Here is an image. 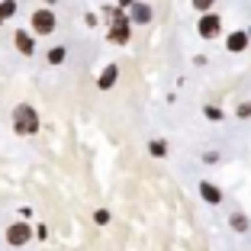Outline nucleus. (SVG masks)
I'll list each match as a JSON object with an SVG mask.
<instances>
[{
    "instance_id": "12",
    "label": "nucleus",
    "mask_w": 251,
    "mask_h": 251,
    "mask_svg": "<svg viewBox=\"0 0 251 251\" xmlns=\"http://www.w3.org/2000/svg\"><path fill=\"white\" fill-rule=\"evenodd\" d=\"M229 229H232V232H238V235H245V232L251 229V219H248V213H242V209L229 213Z\"/></svg>"
},
{
    "instance_id": "16",
    "label": "nucleus",
    "mask_w": 251,
    "mask_h": 251,
    "mask_svg": "<svg viewBox=\"0 0 251 251\" xmlns=\"http://www.w3.org/2000/svg\"><path fill=\"white\" fill-rule=\"evenodd\" d=\"M190 7L197 10V13H206V10L216 7V0H190Z\"/></svg>"
},
{
    "instance_id": "8",
    "label": "nucleus",
    "mask_w": 251,
    "mask_h": 251,
    "mask_svg": "<svg viewBox=\"0 0 251 251\" xmlns=\"http://www.w3.org/2000/svg\"><path fill=\"white\" fill-rule=\"evenodd\" d=\"M13 49L23 58H32V55H36V36H32L29 29H16L13 32Z\"/></svg>"
},
{
    "instance_id": "19",
    "label": "nucleus",
    "mask_w": 251,
    "mask_h": 251,
    "mask_svg": "<svg viewBox=\"0 0 251 251\" xmlns=\"http://www.w3.org/2000/svg\"><path fill=\"white\" fill-rule=\"evenodd\" d=\"M32 238H49V229H45V226H36V229H32Z\"/></svg>"
},
{
    "instance_id": "21",
    "label": "nucleus",
    "mask_w": 251,
    "mask_h": 251,
    "mask_svg": "<svg viewBox=\"0 0 251 251\" xmlns=\"http://www.w3.org/2000/svg\"><path fill=\"white\" fill-rule=\"evenodd\" d=\"M84 23H87L90 29H94V26H97V13H87V16H84Z\"/></svg>"
},
{
    "instance_id": "20",
    "label": "nucleus",
    "mask_w": 251,
    "mask_h": 251,
    "mask_svg": "<svg viewBox=\"0 0 251 251\" xmlns=\"http://www.w3.org/2000/svg\"><path fill=\"white\" fill-rule=\"evenodd\" d=\"M203 161H206V164H216V161H219V151H206V155H203Z\"/></svg>"
},
{
    "instance_id": "7",
    "label": "nucleus",
    "mask_w": 251,
    "mask_h": 251,
    "mask_svg": "<svg viewBox=\"0 0 251 251\" xmlns=\"http://www.w3.org/2000/svg\"><path fill=\"white\" fill-rule=\"evenodd\" d=\"M197 193H200V200H203L206 206H219L222 200H226L222 187H219V184H213V180H200V184H197Z\"/></svg>"
},
{
    "instance_id": "1",
    "label": "nucleus",
    "mask_w": 251,
    "mask_h": 251,
    "mask_svg": "<svg viewBox=\"0 0 251 251\" xmlns=\"http://www.w3.org/2000/svg\"><path fill=\"white\" fill-rule=\"evenodd\" d=\"M10 119H13V132L20 135V139H32V135L42 129L39 110H36L32 103H16L13 113H10Z\"/></svg>"
},
{
    "instance_id": "14",
    "label": "nucleus",
    "mask_w": 251,
    "mask_h": 251,
    "mask_svg": "<svg viewBox=\"0 0 251 251\" xmlns=\"http://www.w3.org/2000/svg\"><path fill=\"white\" fill-rule=\"evenodd\" d=\"M16 10H20L16 0H0V20H3V23H7L10 16H16Z\"/></svg>"
},
{
    "instance_id": "13",
    "label": "nucleus",
    "mask_w": 251,
    "mask_h": 251,
    "mask_svg": "<svg viewBox=\"0 0 251 251\" xmlns=\"http://www.w3.org/2000/svg\"><path fill=\"white\" fill-rule=\"evenodd\" d=\"M145 151H148L151 158H158V161H161V158H168V155H171V145H168V139H148Z\"/></svg>"
},
{
    "instance_id": "18",
    "label": "nucleus",
    "mask_w": 251,
    "mask_h": 251,
    "mask_svg": "<svg viewBox=\"0 0 251 251\" xmlns=\"http://www.w3.org/2000/svg\"><path fill=\"white\" fill-rule=\"evenodd\" d=\"M235 116H238V119H251V103H238Z\"/></svg>"
},
{
    "instance_id": "3",
    "label": "nucleus",
    "mask_w": 251,
    "mask_h": 251,
    "mask_svg": "<svg viewBox=\"0 0 251 251\" xmlns=\"http://www.w3.org/2000/svg\"><path fill=\"white\" fill-rule=\"evenodd\" d=\"M3 242H7L10 248H26V245L32 242V226H29L26 219L10 222L7 229H3Z\"/></svg>"
},
{
    "instance_id": "17",
    "label": "nucleus",
    "mask_w": 251,
    "mask_h": 251,
    "mask_svg": "<svg viewBox=\"0 0 251 251\" xmlns=\"http://www.w3.org/2000/svg\"><path fill=\"white\" fill-rule=\"evenodd\" d=\"M94 222H97V226H110V209H97Z\"/></svg>"
},
{
    "instance_id": "22",
    "label": "nucleus",
    "mask_w": 251,
    "mask_h": 251,
    "mask_svg": "<svg viewBox=\"0 0 251 251\" xmlns=\"http://www.w3.org/2000/svg\"><path fill=\"white\" fill-rule=\"evenodd\" d=\"M132 3H135V0H116V7H119V10H129Z\"/></svg>"
},
{
    "instance_id": "24",
    "label": "nucleus",
    "mask_w": 251,
    "mask_h": 251,
    "mask_svg": "<svg viewBox=\"0 0 251 251\" xmlns=\"http://www.w3.org/2000/svg\"><path fill=\"white\" fill-rule=\"evenodd\" d=\"M245 32H248V39H251V26H248V29H245Z\"/></svg>"
},
{
    "instance_id": "9",
    "label": "nucleus",
    "mask_w": 251,
    "mask_h": 251,
    "mask_svg": "<svg viewBox=\"0 0 251 251\" xmlns=\"http://www.w3.org/2000/svg\"><path fill=\"white\" fill-rule=\"evenodd\" d=\"M248 45H251V39H248V32H245V29H235V32L226 36V52H232V55H242Z\"/></svg>"
},
{
    "instance_id": "6",
    "label": "nucleus",
    "mask_w": 251,
    "mask_h": 251,
    "mask_svg": "<svg viewBox=\"0 0 251 251\" xmlns=\"http://www.w3.org/2000/svg\"><path fill=\"white\" fill-rule=\"evenodd\" d=\"M126 13H129V23H132V26H148V23L155 20V7L145 3V0H135Z\"/></svg>"
},
{
    "instance_id": "4",
    "label": "nucleus",
    "mask_w": 251,
    "mask_h": 251,
    "mask_svg": "<svg viewBox=\"0 0 251 251\" xmlns=\"http://www.w3.org/2000/svg\"><path fill=\"white\" fill-rule=\"evenodd\" d=\"M197 36L200 39H219L222 36V16L216 10H206V13L197 16Z\"/></svg>"
},
{
    "instance_id": "5",
    "label": "nucleus",
    "mask_w": 251,
    "mask_h": 251,
    "mask_svg": "<svg viewBox=\"0 0 251 251\" xmlns=\"http://www.w3.org/2000/svg\"><path fill=\"white\" fill-rule=\"evenodd\" d=\"M129 32H132V23H129V13L126 10H113V29H110V42L126 45L129 42Z\"/></svg>"
},
{
    "instance_id": "15",
    "label": "nucleus",
    "mask_w": 251,
    "mask_h": 251,
    "mask_svg": "<svg viewBox=\"0 0 251 251\" xmlns=\"http://www.w3.org/2000/svg\"><path fill=\"white\" fill-rule=\"evenodd\" d=\"M203 116H206L209 123H222V119H226V113H222V106H213V103H206V106H203Z\"/></svg>"
},
{
    "instance_id": "2",
    "label": "nucleus",
    "mask_w": 251,
    "mask_h": 251,
    "mask_svg": "<svg viewBox=\"0 0 251 251\" xmlns=\"http://www.w3.org/2000/svg\"><path fill=\"white\" fill-rule=\"evenodd\" d=\"M55 29H58V16H55V7H36L29 13V32L36 39H45V36H55Z\"/></svg>"
},
{
    "instance_id": "25",
    "label": "nucleus",
    "mask_w": 251,
    "mask_h": 251,
    "mask_svg": "<svg viewBox=\"0 0 251 251\" xmlns=\"http://www.w3.org/2000/svg\"><path fill=\"white\" fill-rule=\"evenodd\" d=\"M245 251H248V248H245Z\"/></svg>"
},
{
    "instance_id": "11",
    "label": "nucleus",
    "mask_w": 251,
    "mask_h": 251,
    "mask_svg": "<svg viewBox=\"0 0 251 251\" xmlns=\"http://www.w3.org/2000/svg\"><path fill=\"white\" fill-rule=\"evenodd\" d=\"M68 61V45H52V49H49V52H45V65L49 68H61Z\"/></svg>"
},
{
    "instance_id": "10",
    "label": "nucleus",
    "mask_w": 251,
    "mask_h": 251,
    "mask_svg": "<svg viewBox=\"0 0 251 251\" xmlns=\"http://www.w3.org/2000/svg\"><path fill=\"white\" fill-rule=\"evenodd\" d=\"M119 81V68L116 65H103V71H100V77H97V90H113Z\"/></svg>"
},
{
    "instance_id": "23",
    "label": "nucleus",
    "mask_w": 251,
    "mask_h": 251,
    "mask_svg": "<svg viewBox=\"0 0 251 251\" xmlns=\"http://www.w3.org/2000/svg\"><path fill=\"white\" fill-rule=\"evenodd\" d=\"M42 3H45V7H58L61 0H42Z\"/></svg>"
}]
</instances>
